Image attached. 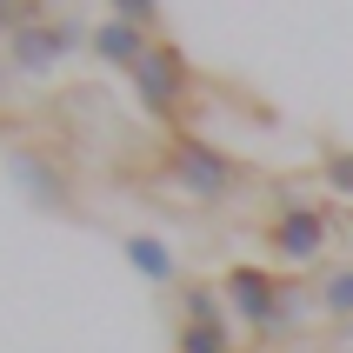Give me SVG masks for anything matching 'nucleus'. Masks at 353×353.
<instances>
[{"mask_svg":"<svg viewBox=\"0 0 353 353\" xmlns=\"http://www.w3.org/2000/svg\"><path fill=\"white\" fill-rule=\"evenodd\" d=\"M220 294H227V307L240 314V327L260 340H287L307 320V300H300V287H287V280H274L267 267H234V274L220 280Z\"/></svg>","mask_w":353,"mask_h":353,"instance_id":"obj_1","label":"nucleus"},{"mask_svg":"<svg viewBox=\"0 0 353 353\" xmlns=\"http://www.w3.org/2000/svg\"><path fill=\"white\" fill-rule=\"evenodd\" d=\"M167 167H174V180H180L194 200H207V207H214V200H227V194H234V180H240L234 154H227V147H214L207 134H187V127H180V134H167Z\"/></svg>","mask_w":353,"mask_h":353,"instance_id":"obj_2","label":"nucleus"},{"mask_svg":"<svg viewBox=\"0 0 353 353\" xmlns=\"http://www.w3.org/2000/svg\"><path fill=\"white\" fill-rule=\"evenodd\" d=\"M187 54H180L174 40H154L147 47V60L134 67V94L140 107H147V120H160L167 134H180V107H187Z\"/></svg>","mask_w":353,"mask_h":353,"instance_id":"obj_3","label":"nucleus"},{"mask_svg":"<svg viewBox=\"0 0 353 353\" xmlns=\"http://www.w3.org/2000/svg\"><path fill=\"white\" fill-rule=\"evenodd\" d=\"M267 247H274L280 260H294V267L320 260V247H327V214H314V207H287V214H274Z\"/></svg>","mask_w":353,"mask_h":353,"instance_id":"obj_4","label":"nucleus"},{"mask_svg":"<svg viewBox=\"0 0 353 353\" xmlns=\"http://www.w3.org/2000/svg\"><path fill=\"white\" fill-rule=\"evenodd\" d=\"M74 40H80L74 27H34V20H27V27H14V60L27 67V74H47Z\"/></svg>","mask_w":353,"mask_h":353,"instance_id":"obj_5","label":"nucleus"},{"mask_svg":"<svg viewBox=\"0 0 353 353\" xmlns=\"http://www.w3.org/2000/svg\"><path fill=\"white\" fill-rule=\"evenodd\" d=\"M147 47H154V40L140 34V27H127V20H107V27H94V54L107 60V67H120V74H134L140 60H147Z\"/></svg>","mask_w":353,"mask_h":353,"instance_id":"obj_6","label":"nucleus"},{"mask_svg":"<svg viewBox=\"0 0 353 353\" xmlns=\"http://www.w3.org/2000/svg\"><path fill=\"white\" fill-rule=\"evenodd\" d=\"M127 267H134L140 280H154V287H167V280L180 274L174 247H167L160 234H127Z\"/></svg>","mask_w":353,"mask_h":353,"instance_id":"obj_7","label":"nucleus"},{"mask_svg":"<svg viewBox=\"0 0 353 353\" xmlns=\"http://www.w3.org/2000/svg\"><path fill=\"white\" fill-rule=\"evenodd\" d=\"M14 174L34 187V200H47V207H67V180H60L54 167H40V160H27V154H20V160H14Z\"/></svg>","mask_w":353,"mask_h":353,"instance_id":"obj_8","label":"nucleus"},{"mask_svg":"<svg viewBox=\"0 0 353 353\" xmlns=\"http://www.w3.org/2000/svg\"><path fill=\"white\" fill-rule=\"evenodd\" d=\"M320 314L353 320V267H334V274L320 280Z\"/></svg>","mask_w":353,"mask_h":353,"instance_id":"obj_9","label":"nucleus"},{"mask_svg":"<svg viewBox=\"0 0 353 353\" xmlns=\"http://www.w3.org/2000/svg\"><path fill=\"white\" fill-rule=\"evenodd\" d=\"M180 353H234V327H194V320H180Z\"/></svg>","mask_w":353,"mask_h":353,"instance_id":"obj_10","label":"nucleus"},{"mask_svg":"<svg viewBox=\"0 0 353 353\" xmlns=\"http://www.w3.org/2000/svg\"><path fill=\"white\" fill-rule=\"evenodd\" d=\"M187 320L194 327H227V307H220V287H187Z\"/></svg>","mask_w":353,"mask_h":353,"instance_id":"obj_11","label":"nucleus"},{"mask_svg":"<svg viewBox=\"0 0 353 353\" xmlns=\"http://www.w3.org/2000/svg\"><path fill=\"white\" fill-rule=\"evenodd\" d=\"M320 174H327V187H334V194L353 200V147H327V154H320Z\"/></svg>","mask_w":353,"mask_h":353,"instance_id":"obj_12","label":"nucleus"},{"mask_svg":"<svg viewBox=\"0 0 353 353\" xmlns=\"http://www.w3.org/2000/svg\"><path fill=\"white\" fill-rule=\"evenodd\" d=\"M114 20H127V27H140V34H154V27H160V0H114Z\"/></svg>","mask_w":353,"mask_h":353,"instance_id":"obj_13","label":"nucleus"}]
</instances>
